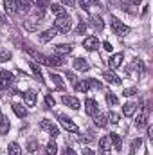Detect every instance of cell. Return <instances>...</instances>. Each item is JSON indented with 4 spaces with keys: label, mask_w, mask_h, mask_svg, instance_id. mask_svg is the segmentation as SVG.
Returning <instances> with one entry per match:
<instances>
[{
    "label": "cell",
    "mask_w": 153,
    "mask_h": 155,
    "mask_svg": "<svg viewBox=\"0 0 153 155\" xmlns=\"http://www.w3.org/2000/svg\"><path fill=\"white\" fill-rule=\"evenodd\" d=\"M54 29H56L58 33L67 35V33L72 29V20H70V16L67 15V16H60V18H56V20H54Z\"/></svg>",
    "instance_id": "cell-1"
},
{
    "label": "cell",
    "mask_w": 153,
    "mask_h": 155,
    "mask_svg": "<svg viewBox=\"0 0 153 155\" xmlns=\"http://www.w3.org/2000/svg\"><path fill=\"white\" fill-rule=\"evenodd\" d=\"M110 27H112L114 35H117V36H126V35L130 33V27H128V25H124V24H122L119 18H115V16L110 18Z\"/></svg>",
    "instance_id": "cell-2"
},
{
    "label": "cell",
    "mask_w": 153,
    "mask_h": 155,
    "mask_svg": "<svg viewBox=\"0 0 153 155\" xmlns=\"http://www.w3.org/2000/svg\"><path fill=\"white\" fill-rule=\"evenodd\" d=\"M58 119H60V124L67 130V132H70V134H77L79 132V128H77V124L70 119V117L63 116V114H58Z\"/></svg>",
    "instance_id": "cell-3"
},
{
    "label": "cell",
    "mask_w": 153,
    "mask_h": 155,
    "mask_svg": "<svg viewBox=\"0 0 153 155\" xmlns=\"http://www.w3.org/2000/svg\"><path fill=\"white\" fill-rule=\"evenodd\" d=\"M40 128H41V130H45V132H49L52 137H58V135H60L58 126H56L52 121H49V119H41V121H40Z\"/></svg>",
    "instance_id": "cell-4"
},
{
    "label": "cell",
    "mask_w": 153,
    "mask_h": 155,
    "mask_svg": "<svg viewBox=\"0 0 153 155\" xmlns=\"http://www.w3.org/2000/svg\"><path fill=\"white\" fill-rule=\"evenodd\" d=\"M13 81H15L13 72H9V71H0V90L9 88V85H11Z\"/></svg>",
    "instance_id": "cell-5"
},
{
    "label": "cell",
    "mask_w": 153,
    "mask_h": 155,
    "mask_svg": "<svg viewBox=\"0 0 153 155\" xmlns=\"http://www.w3.org/2000/svg\"><path fill=\"white\" fill-rule=\"evenodd\" d=\"M85 112L88 114V116H96L97 112H99V105H97V101L96 99H92V97H86V101H85Z\"/></svg>",
    "instance_id": "cell-6"
},
{
    "label": "cell",
    "mask_w": 153,
    "mask_h": 155,
    "mask_svg": "<svg viewBox=\"0 0 153 155\" xmlns=\"http://www.w3.org/2000/svg\"><path fill=\"white\" fill-rule=\"evenodd\" d=\"M148 116H150V108H148V107H144V108H142V112L135 117V126H137V128H144V126H146V123H148Z\"/></svg>",
    "instance_id": "cell-7"
},
{
    "label": "cell",
    "mask_w": 153,
    "mask_h": 155,
    "mask_svg": "<svg viewBox=\"0 0 153 155\" xmlns=\"http://www.w3.org/2000/svg\"><path fill=\"white\" fill-rule=\"evenodd\" d=\"M83 47L86 51H97L99 49V40H97V36H86V38L83 40Z\"/></svg>",
    "instance_id": "cell-8"
},
{
    "label": "cell",
    "mask_w": 153,
    "mask_h": 155,
    "mask_svg": "<svg viewBox=\"0 0 153 155\" xmlns=\"http://www.w3.org/2000/svg\"><path fill=\"white\" fill-rule=\"evenodd\" d=\"M61 103H63L65 107L72 108V110H77V108L81 107L79 99H77V97H74V96H63V97H61Z\"/></svg>",
    "instance_id": "cell-9"
},
{
    "label": "cell",
    "mask_w": 153,
    "mask_h": 155,
    "mask_svg": "<svg viewBox=\"0 0 153 155\" xmlns=\"http://www.w3.org/2000/svg\"><path fill=\"white\" fill-rule=\"evenodd\" d=\"M38 63H41V65H49L50 67V60H49V56H45V54H41V52H36V51H33V49H25Z\"/></svg>",
    "instance_id": "cell-10"
},
{
    "label": "cell",
    "mask_w": 153,
    "mask_h": 155,
    "mask_svg": "<svg viewBox=\"0 0 153 155\" xmlns=\"http://www.w3.org/2000/svg\"><path fill=\"white\" fill-rule=\"evenodd\" d=\"M122 60H124V54H122V52H115V54H112L110 60H108L110 69H119L121 63H122Z\"/></svg>",
    "instance_id": "cell-11"
},
{
    "label": "cell",
    "mask_w": 153,
    "mask_h": 155,
    "mask_svg": "<svg viewBox=\"0 0 153 155\" xmlns=\"http://www.w3.org/2000/svg\"><path fill=\"white\" fill-rule=\"evenodd\" d=\"M70 52H72V45L70 43H60L54 49V54H58V56H67Z\"/></svg>",
    "instance_id": "cell-12"
},
{
    "label": "cell",
    "mask_w": 153,
    "mask_h": 155,
    "mask_svg": "<svg viewBox=\"0 0 153 155\" xmlns=\"http://www.w3.org/2000/svg\"><path fill=\"white\" fill-rule=\"evenodd\" d=\"M56 35H58V31H56L54 27H50V29H47V31H43V33H41V35L38 36V40L41 41V43H47V41H50V40L54 38Z\"/></svg>",
    "instance_id": "cell-13"
},
{
    "label": "cell",
    "mask_w": 153,
    "mask_h": 155,
    "mask_svg": "<svg viewBox=\"0 0 153 155\" xmlns=\"http://www.w3.org/2000/svg\"><path fill=\"white\" fill-rule=\"evenodd\" d=\"M72 65H74V69H76V71H81V72H86V71L90 69V63H88L85 58H76Z\"/></svg>",
    "instance_id": "cell-14"
},
{
    "label": "cell",
    "mask_w": 153,
    "mask_h": 155,
    "mask_svg": "<svg viewBox=\"0 0 153 155\" xmlns=\"http://www.w3.org/2000/svg\"><path fill=\"white\" fill-rule=\"evenodd\" d=\"M40 22L41 20H38V18H29V20H25L24 22V29L25 31H38V27H40Z\"/></svg>",
    "instance_id": "cell-15"
},
{
    "label": "cell",
    "mask_w": 153,
    "mask_h": 155,
    "mask_svg": "<svg viewBox=\"0 0 153 155\" xmlns=\"http://www.w3.org/2000/svg\"><path fill=\"white\" fill-rule=\"evenodd\" d=\"M4 7L9 15H16L18 13V0H4Z\"/></svg>",
    "instance_id": "cell-16"
},
{
    "label": "cell",
    "mask_w": 153,
    "mask_h": 155,
    "mask_svg": "<svg viewBox=\"0 0 153 155\" xmlns=\"http://www.w3.org/2000/svg\"><path fill=\"white\" fill-rule=\"evenodd\" d=\"M24 101H25L27 107H34V105H36V92H34V90L24 92Z\"/></svg>",
    "instance_id": "cell-17"
},
{
    "label": "cell",
    "mask_w": 153,
    "mask_h": 155,
    "mask_svg": "<svg viewBox=\"0 0 153 155\" xmlns=\"http://www.w3.org/2000/svg\"><path fill=\"white\" fill-rule=\"evenodd\" d=\"M137 103H124V107H122V114L126 117H132L135 112H137Z\"/></svg>",
    "instance_id": "cell-18"
},
{
    "label": "cell",
    "mask_w": 153,
    "mask_h": 155,
    "mask_svg": "<svg viewBox=\"0 0 153 155\" xmlns=\"http://www.w3.org/2000/svg\"><path fill=\"white\" fill-rule=\"evenodd\" d=\"M90 25H92L96 31H103V29H105V22H103V18H101L99 15L90 18Z\"/></svg>",
    "instance_id": "cell-19"
},
{
    "label": "cell",
    "mask_w": 153,
    "mask_h": 155,
    "mask_svg": "<svg viewBox=\"0 0 153 155\" xmlns=\"http://www.w3.org/2000/svg\"><path fill=\"white\" fill-rule=\"evenodd\" d=\"M11 108H13V112L20 117V119L27 117V110L24 108V105H20V103H13V105H11Z\"/></svg>",
    "instance_id": "cell-20"
},
{
    "label": "cell",
    "mask_w": 153,
    "mask_h": 155,
    "mask_svg": "<svg viewBox=\"0 0 153 155\" xmlns=\"http://www.w3.org/2000/svg\"><path fill=\"white\" fill-rule=\"evenodd\" d=\"M103 78H105L110 85H121V78L117 76V74H114V72H110V71H106V72L103 74Z\"/></svg>",
    "instance_id": "cell-21"
},
{
    "label": "cell",
    "mask_w": 153,
    "mask_h": 155,
    "mask_svg": "<svg viewBox=\"0 0 153 155\" xmlns=\"http://www.w3.org/2000/svg\"><path fill=\"white\" fill-rule=\"evenodd\" d=\"M50 7V11L56 15V18H60V16H67V9L63 7V5H58V4H52V5H49Z\"/></svg>",
    "instance_id": "cell-22"
},
{
    "label": "cell",
    "mask_w": 153,
    "mask_h": 155,
    "mask_svg": "<svg viewBox=\"0 0 153 155\" xmlns=\"http://www.w3.org/2000/svg\"><path fill=\"white\" fill-rule=\"evenodd\" d=\"M108 139H110V143L114 144V150H115V152H121V146H122L121 137H119L117 134H110V135H108Z\"/></svg>",
    "instance_id": "cell-23"
},
{
    "label": "cell",
    "mask_w": 153,
    "mask_h": 155,
    "mask_svg": "<svg viewBox=\"0 0 153 155\" xmlns=\"http://www.w3.org/2000/svg\"><path fill=\"white\" fill-rule=\"evenodd\" d=\"M106 123H108V121H106V116H103V114H99V112L94 116V124H96V126L105 128V126H106Z\"/></svg>",
    "instance_id": "cell-24"
},
{
    "label": "cell",
    "mask_w": 153,
    "mask_h": 155,
    "mask_svg": "<svg viewBox=\"0 0 153 155\" xmlns=\"http://www.w3.org/2000/svg\"><path fill=\"white\" fill-rule=\"evenodd\" d=\"M7 155H22V148L18 143H9L7 146Z\"/></svg>",
    "instance_id": "cell-25"
},
{
    "label": "cell",
    "mask_w": 153,
    "mask_h": 155,
    "mask_svg": "<svg viewBox=\"0 0 153 155\" xmlns=\"http://www.w3.org/2000/svg\"><path fill=\"white\" fill-rule=\"evenodd\" d=\"M29 67H31V71H33V74H34V78L38 79L40 83H43V76H41V69H40L38 65L34 63V61H31L29 63Z\"/></svg>",
    "instance_id": "cell-26"
},
{
    "label": "cell",
    "mask_w": 153,
    "mask_h": 155,
    "mask_svg": "<svg viewBox=\"0 0 153 155\" xmlns=\"http://www.w3.org/2000/svg\"><path fill=\"white\" fill-rule=\"evenodd\" d=\"M99 150L101 152H108L110 150V139H108V135H103L99 139Z\"/></svg>",
    "instance_id": "cell-27"
},
{
    "label": "cell",
    "mask_w": 153,
    "mask_h": 155,
    "mask_svg": "<svg viewBox=\"0 0 153 155\" xmlns=\"http://www.w3.org/2000/svg\"><path fill=\"white\" fill-rule=\"evenodd\" d=\"M50 79H52V83L56 85V88H60V90H63L65 88V83H63V79H61V76H58V74H52L50 72Z\"/></svg>",
    "instance_id": "cell-28"
},
{
    "label": "cell",
    "mask_w": 153,
    "mask_h": 155,
    "mask_svg": "<svg viewBox=\"0 0 153 155\" xmlns=\"http://www.w3.org/2000/svg\"><path fill=\"white\" fill-rule=\"evenodd\" d=\"M141 146H142V139H141V137H139V139H133V141H132V146H130V153L137 155V152H139Z\"/></svg>",
    "instance_id": "cell-29"
},
{
    "label": "cell",
    "mask_w": 153,
    "mask_h": 155,
    "mask_svg": "<svg viewBox=\"0 0 153 155\" xmlns=\"http://www.w3.org/2000/svg\"><path fill=\"white\" fill-rule=\"evenodd\" d=\"M74 87H76L77 92H88V88H90V81H88V79H85V81H79V83H76Z\"/></svg>",
    "instance_id": "cell-30"
},
{
    "label": "cell",
    "mask_w": 153,
    "mask_h": 155,
    "mask_svg": "<svg viewBox=\"0 0 153 155\" xmlns=\"http://www.w3.org/2000/svg\"><path fill=\"white\" fill-rule=\"evenodd\" d=\"M7 130H9V119L0 116V135L7 134Z\"/></svg>",
    "instance_id": "cell-31"
},
{
    "label": "cell",
    "mask_w": 153,
    "mask_h": 155,
    "mask_svg": "<svg viewBox=\"0 0 153 155\" xmlns=\"http://www.w3.org/2000/svg\"><path fill=\"white\" fill-rule=\"evenodd\" d=\"M11 60V51L7 49H0V63H5Z\"/></svg>",
    "instance_id": "cell-32"
},
{
    "label": "cell",
    "mask_w": 153,
    "mask_h": 155,
    "mask_svg": "<svg viewBox=\"0 0 153 155\" xmlns=\"http://www.w3.org/2000/svg\"><path fill=\"white\" fill-rule=\"evenodd\" d=\"M33 4L36 5V9H38V11H45V7H47V5H50V4H49V0H33Z\"/></svg>",
    "instance_id": "cell-33"
},
{
    "label": "cell",
    "mask_w": 153,
    "mask_h": 155,
    "mask_svg": "<svg viewBox=\"0 0 153 155\" xmlns=\"http://www.w3.org/2000/svg\"><path fill=\"white\" fill-rule=\"evenodd\" d=\"M105 97H106V103H108L110 107H115V105L119 103V99H117V96H114L112 92H108V94H106Z\"/></svg>",
    "instance_id": "cell-34"
},
{
    "label": "cell",
    "mask_w": 153,
    "mask_h": 155,
    "mask_svg": "<svg viewBox=\"0 0 153 155\" xmlns=\"http://www.w3.org/2000/svg\"><path fill=\"white\" fill-rule=\"evenodd\" d=\"M18 9H22L24 13H27L31 9V2L29 0H18Z\"/></svg>",
    "instance_id": "cell-35"
},
{
    "label": "cell",
    "mask_w": 153,
    "mask_h": 155,
    "mask_svg": "<svg viewBox=\"0 0 153 155\" xmlns=\"http://www.w3.org/2000/svg\"><path fill=\"white\" fill-rule=\"evenodd\" d=\"M56 153H58V146H56L54 141H50V143L47 144V155H56Z\"/></svg>",
    "instance_id": "cell-36"
},
{
    "label": "cell",
    "mask_w": 153,
    "mask_h": 155,
    "mask_svg": "<svg viewBox=\"0 0 153 155\" xmlns=\"http://www.w3.org/2000/svg\"><path fill=\"white\" fill-rule=\"evenodd\" d=\"M106 121H110L112 124H117V123H119V116H117L115 112H110V114L106 116Z\"/></svg>",
    "instance_id": "cell-37"
},
{
    "label": "cell",
    "mask_w": 153,
    "mask_h": 155,
    "mask_svg": "<svg viewBox=\"0 0 153 155\" xmlns=\"http://www.w3.org/2000/svg\"><path fill=\"white\" fill-rule=\"evenodd\" d=\"M85 31H86V24L79 20V24H77V27H76V33H77V35H83Z\"/></svg>",
    "instance_id": "cell-38"
},
{
    "label": "cell",
    "mask_w": 153,
    "mask_h": 155,
    "mask_svg": "<svg viewBox=\"0 0 153 155\" xmlns=\"http://www.w3.org/2000/svg\"><path fill=\"white\" fill-rule=\"evenodd\" d=\"M45 103H47V107H49V108H52V107L56 105V101H54V97H52L50 94H47V96H45Z\"/></svg>",
    "instance_id": "cell-39"
},
{
    "label": "cell",
    "mask_w": 153,
    "mask_h": 155,
    "mask_svg": "<svg viewBox=\"0 0 153 155\" xmlns=\"http://www.w3.org/2000/svg\"><path fill=\"white\" fill-rule=\"evenodd\" d=\"M79 4H81V7H83L85 11H88V7L92 5V0H79Z\"/></svg>",
    "instance_id": "cell-40"
},
{
    "label": "cell",
    "mask_w": 153,
    "mask_h": 155,
    "mask_svg": "<svg viewBox=\"0 0 153 155\" xmlns=\"http://www.w3.org/2000/svg\"><path fill=\"white\" fill-rule=\"evenodd\" d=\"M135 92H137V90H135V88H133V87H132V88H124V92H122V94H124V96H128V97H130V96H135Z\"/></svg>",
    "instance_id": "cell-41"
},
{
    "label": "cell",
    "mask_w": 153,
    "mask_h": 155,
    "mask_svg": "<svg viewBox=\"0 0 153 155\" xmlns=\"http://www.w3.org/2000/svg\"><path fill=\"white\" fill-rule=\"evenodd\" d=\"M61 4L67 7H76V0H61Z\"/></svg>",
    "instance_id": "cell-42"
},
{
    "label": "cell",
    "mask_w": 153,
    "mask_h": 155,
    "mask_svg": "<svg viewBox=\"0 0 153 155\" xmlns=\"http://www.w3.org/2000/svg\"><path fill=\"white\" fill-rule=\"evenodd\" d=\"M103 47H105V51H108V52H112V49H114L110 41H105V43H103Z\"/></svg>",
    "instance_id": "cell-43"
},
{
    "label": "cell",
    "mask_w": 153,
    "mask_h": 155,
    "mask_svg": "<svg viewBox=\"0 0 153 155\" xmlns=\"http://www.w3.org/2000/svg\"><path fill=\"white\" fill-rule=\"evenodd\" d=\"M83 155H96V153H94V150H90V148H85V150H83Z\"/></svg>",
    "instance_id": "cell-44"
},
{
    "label": "cell",
    "mask_w": 153,
    "mask_h": 155,
    "mask_svg": "<svg viewBox=\"0 0 153 155\" xmlns=\"http://www.w3.org/2000/svg\"><path fill=\"white\" fill-rule=\"evenodd\" d=\"M29 152H36V143H29Z\"/></svg>",
    "instance_id": "cell-45"
},
{
    "label": "cell",
    "mask_w": 153,
    "mask_h": 155,
    "mask_svg": "<svg viewBox=\"0 0 153 155\" xmlns=\"http://www.w3.org/2000/svg\"><path fill=\"white\" fill-rule=\"evenodd\" d=\"M67 79H69V81H74L76 78H74V74H72V72H67Z\"/></svg>",
    "instance_id": "cell-46"
},
{
    "label": "cell",
    "mask_w": 153,
    "mask_h": 155,
    "mask_svg": "<svg viewBox=\"0 0 153 155\" xmlns=\"http://www.w3.org/2000/svg\"><path fill=\"white\" fill-rule=\"evenodd\" d=\"M65 155H76V152H74V150H70V148H67V152H65Z\"/></svg>",
    "instance_id": "cell-47"
}]
</instances>
